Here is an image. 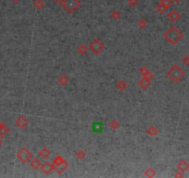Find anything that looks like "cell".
Returning <instances> with one entry per match:
<instances>
[{
	"label": "cell",
	"mask_w": 189,
	"mask_h": 178,
	"mask_svg": "<svg viewBox=\"0 0 189 178\" xmlns=\"http://www.w3.org/2000/svg\"><path fill=\"white\" fill-rule=\"evenodd\" d=\"M164 38L168 43H170L172 46H175L176 44H178L182 40L183 33L179 28L172 26L164 33Z\"/></svg>",
	"instance_id": "1"
},
{
	"label": "cell",
	"mask_w": 189,
	"mask_h": 178,
	"mask_svg": "<svg viewBox=\"0 0 189 178\" xmlns=\"http://www.w3.org/2000/svg\"><path fill=\"white\" fill-rule=\"evenodd\" d=\"M184 74H185L184 72L176 64L172 65L170 68V70L167 72V76L173 83H179L180 81H182L183 76H184Z\"/></svg>",
	"instance_id": "2"
},
{
	"label": "cell",
	"mask_w": 189,
	"mask_h": 178,
	"mask_svg": "<svg viewBox=\"0 0 189 178\" xmlns=\"http://www.w3.org/2000/svg\"><path fill=\"white\" fill-rule=\"evenodd\" d=\"M60 4L62 8L69 13H74L81 6L80 0H61Z\"/></svg>",
	"instance_id": "3"
},
{
	"label": "cell",
	"mask_w": 189,
	"mask_h": 178,
	"mask_svg": "<svg viewBox=\"0 0 189 178\" xmlns=\"http://www.w3.org/2000/svg\"><path fill=\"white\" fill-rule=\"evenodd\" d=\"M89 49H90V51L94 55H99V54H101L104 51L105 44L98 38H95L89 44Z\"/></svg>",
	"instance_id": "4"
},
{
	"label": "cell",
	"mask_w": 189,
	"mask_h": 178,
	"mask_svg": "<svg viewBox=\"0 0 189 178\" xmlns=\"http://www.w3.org/2000/svg\"><path fill=\"white\" fill-rule=\"evenodd\" d=\"M32 152L29 150V149H27L26 148H22V149H21L19 151H18V153H17V158H18V160L21 162V163H23V164H26L27 162H29L32 159Z\"/></svg>",
	"instance_id": "5"
},
{
	"label": "cell",
	"mask_w": 189,
	"mask_h": 178,
	"mask_svg": "<svg viewBox=\"0 0 189 178\" xmlns=\"http://www.w3.org/2000/svg\"><path fill=\"white\" fill-rule=\"evenodd\" d=\"M173 1L172 0H161L159 2V4L157 5L156 9L160 13H164L168 9L171 8V6L172 5Z\"/></svg>",
	"instance_id": "6"
},
{
	"label": "cell",
	"mask_w": 189,
	"mask_h": 178,
	"mask_svg": "<svg viewBox=\"0 0 189 178\" xmlns=\"http://www.w3.org/2000/svg\"><path fill=\"white\" fill-rule=\"evenodd\" d=\"M54 170H56V166L54 165V163L52 162H49V161H46V162H44L43 164H42V166H41V171L45 173V174H47V175H48V174H50Z\"/></svg>",
	"instance_id": "7"
},
{
	"label": "cell",
	"mask_w": 189,
	"mask_h": 178,
	"mask_svg": "<svg viewBox=\"0 0 189 178\" xmlns=\"http://www.w3.org/2000/svg\"><path fill=\"white\" fill-rule=\"evenodd\" d=\"M15 124L17 125V127H19L20 129H24L28 126L29 124V121L26 117L24 116H19L16 121H15Z\"/></svg>",
	"instance_id": "8"
},
{
	"label": "cell",
	"mask_w": 189,
	"mask_h": 178,
	"mask_svg": "<svg viewBox=\"0 0 189 178\" xmlns=\"http://www.w3.org/2000/svg\"><path fill=\"white\" fill-rule=\"evenodd\" d=\"M168 19L172 21V22H176L177 21H179L181 19V14L175 10H172L169 14H168Z\"/></svg>",
	"instance_id": "9"
},
{
	"label": "cell",
	"mask_w": 189,
	"mask_h": 178,
	"mask_svg": "<svg viewBox=\"0 0 189 178\" xmlns=\"http://www.w3.org/2000/svg\"><path fill=\"white\" fill-rule=\"evenodd\" d=\"M150 82H151V80H148L145 77H143L142 79H140L137 82V84L142 89V90H146V89L150 86V83H151Z\"/></svg>",
	"instance_id": "10"
},
{
	"label": "cell",
	"mask_w": 189,
	"mask_h": 178,
	"mask_svg": "<svg viewBox=\"0 0 189 178\" xmlns=\"http://www.w3.org/2000/svg\"><path fill=\"white\" fill-rule=\"evenodd\" d=\"M38 155H39V157H41V158H43V159H45V160H47V159L50 157L51 152H50V150H49L47 147H43V148L38 151Z\"/></svg>",
	"instance_id": "11"
},
{
	"label": "cell",
	"mask_w": 189,
	"mask_h": 178,
	"mask_svg": "<svg viewBox=\"0 0 189 178\" xmlns=\"http://www.w3.org/2000/svg\"><path fill=\"white\" fill-rule=\"evenodd\" d=\"M10 129L4 122H0V137H5L9 133Z\"/></svg>",
	"instance_id": "12"
},
{
	"label": "cell",
	"mask_w": 189,
	"mask_h": 178,
	"mask_svg": "<svg viewBox=\"0 0 189 178\" xmlns=\"http://www.w3.org/2000/svg\"><path fill=\"white\" fill-rule=\"evenodd\" d=\"M30 165L32 169L34 170H37V169H40L41 166H42V163L40 161V160L38 158H32L31 161H30Z\"/></svg>",
	"instance_id": "13"
},
{
	"label": "cell",
	"mask_w": 189,
	"mask_h": 178,
	"mask_svg": "<svg viewBox=\"0 0 189 178\" xmlns=\"http://www.w3.org/2000/svg\"><path fill=\"white\" fill-rule=\"evenodd\" d=\"M146 133L149 137H156V136H158V134H159V130L156 126H149L146 129Z\"/></svg>",
	"instance_id": "14"
},
{
	"label": "cell",
	"mask_w": 189,
	"mask_h": 178,
	"mask_svg": "<svg viewBox=\"0 0 189 178\" xmlns=\"http://www.w3.org/2000/svg\"><path fill=\"white\" fill-rule=\"evenodd\" d=\"M177 168H178V170H180L182 172H185V171L189 168V164H188L184 160H182V161H180L178 162Z\"/></svg>",
	"instance_id": "15"
},
{
	"label": "cell",
	"mask_w": 189,
	"mask_h": 178,
	"mask_svg": "<svg viewBox=\"0 0 189 178\" xmlns=\"http://www.w3.org/2000/svg\"><path fill=\"white\" fill-rule=\"evenodd\" d=\"M65 160L61 157V156H58V157H56L54 160H53V163H54V165L56 166V169H57V167L59 168V167H60V166H62L64 163H65Z\"/></svg>",
	"instance_id": "16"
},
{
	"label": "cell",
	"mask_w": 189,
	"mask_h": 178,
	"mask_svg": "<svg viewBox=\"0 0 189 178\" xmlns=\"http://www.w3.org/2000/svg\"><path fill=\"white\" fill-rule=\"evenodd\" d=\"M127 83L123 80H120L117 83H116V87L119 89L120 91H124L125 89L127 88Z\"/></svg>",
	"instance_id": "17"
},
{
	"label": "cell",
	"mask_w": 189,
	"mask_h": 178,
	"mask_svg": "<svg viewBox=\"0 0 189 178\" xmlns=\"http://www.w3.org/2000/svg\"><path fill=\"white\" fill-rule=\"evenodd\" d=\"M85 155H86L85 151L82 149H78L76 152H75V157H76V159H78V160H84L85 158Z\"/></svg>",
	"instance_id": "18"
},
{
	"label": "cell",
	"mask_w": 189,
	"mask_h": 178,
	"mask_svg": "<svg viewBox=\"0 0 189 178\" xmlns=\"http://www.w3.org/2000/svg\"><path fill=\"white\" fill-rule=\"evenodd\" d=\"M121 17V12L118 10H113L111 12H110V18L115 20V21H118Z\"/></svg>",
	"instance_id": "19"
},
{
	"label": "cell",
	"mask_w": 189,
	"mask_h": 178,
	"mask_svg": "<svg viewBox=\"0 0 189 178\" xmlns=\"http://www.w3.org/2000/svg\"><path fill=\"white\" fill-rule=\"evenodd\" d=\"M145 175L147 177H154L156 175V171L153 168H148L145 171Z\"/></svg>",
	"instance_id": "20"
},
{
	"label": "cell",
	"mask_w": 189,
	"mask_h": 178,
	"mask_svg": "<svg viewBox=\"0 0 189 178\" xmlns=\"http://www.w3.org/2000/svg\"><path fill=\"white\" fill-rule=\"evenodd\" d=\"M59 83L61 85H67L69 83V78L66 75H60L59 77Z\"/></svg>",
	"instance_id": "21"
},
{
	"label": "cell",
	"mask_w": 189,
	"mask_h": 178,
	"mask_svg": "<svg viewBox=\"0 0 189 178\" xmlns=\"http://www.w3.org/2000/svg\"><path fill=\"white\" fill-rule=\"evenodd\" d=\"M87 51V48L85 47V44H79L78 48H77V52L81 55H85Z\"/></svg>",
	"instance_id": "22"
},
{
	"label": "cell",
	"mask_w": 189,
	"mask_h": 178,
	"mask_svg": "<svg viewBox=\"0 0 189 178\" xmlns=\"http://www.w3.org/2000/svg\"><path fill=\"white\" fill-rule=\"evenodd\" d=\"M33 5H34V7H35L37 10H41V9L44 8L45 3L43 2V0H34Z\"/></svg>",
	"instance_id": "23"
},
{
	"label": "cell",
	"mask_w": 189,
	"mask_h": 178,
	"mask_svg": "<svg viewBox=\"0 0 189 178\" xmlns=\"http://www.w3.org/2000/svg\"><path fill=\"white\" fill-rule=\"evenodd\" d=\"M137 24H138V27L139 28H141V29H145L146 26H147V21H146V20H145V19H140L138 21H137Z\"/></svg>",
	"instance_id": "24"
},
{
	"label": "cell",
	"mask_w": 189,
	"mask_h": 178,
	"mask_svg": "<svg viewBox=\"0 0 189 178\" xmlns=\"http://www.w3.org/2000/svg\"><path fill=\"white\" fill-rule=\"evenodd\" d=\"M119 126H120V124H119V122H118L116 120H112V121L109 122V127H110L112 130H116V129H118Z\"/></svg>",
	"instance_id": "25"
},
{
	"label": "cell",
	"mask_w": 189,
	"mask_h": 178,
	"mask_svg": "<svg viewBox=\"0 0 189 178\" xmlns=\"http://www.w3.org/2000/svg\"><path fill=\"white\" fill-rule=\"evenodd\" d=\"M127 3L131 8H134L139 3V0H127Z\"/></svg>",
	"instance_id": "26"
},
{
	"label": "cell",
	"mask_w": 189,
	"mask_h": 178,
	"mask_svg": "<svg viewBox=\"0 0 189 178\" xmlns=\"http://www.w3.org/2000/svg\"><path fill=\"white\" fill-rule=\"evenodd\" d=\"M139 72L144 76V75H146V73H148L149 72V70L147 69V67H146V66H143V67H141L140 69H139Z\"/></svg>",
	"instance_id": "27"
},
{
	"label": "cell",
	"mask_w": 189,
	"mask_h": 178,
	"mask_svg": "<svg viewBox=\"0 0 189 178\" xmlns=\"http://www.w3.org/2000/svg\"><path fill=\"white\" fill-rule=\"evenodd\" d=\"M183 62L186 65L189 64V57L188 56H185L184 58H183Z\"/></svg>",
	"instance_id": "28"
},
{
	"label": "cell",
	"mask_w": 189,
	"mask_h": 178,
	"mask_svg": "<svg viewBox=\"0 0 189 178\" xmlns=\"http://www.w3.org/2000/svg\"><path fill=\"white\" fill-rule=\"evenodd\" d=\"M2 144H3V141H2L1 137H0V147H1V146H2Z\"/></svg>",
	"instance_id": "29"
},
{
	"label": "cell",
	"mask_w": 189,
	"mask_h": 178,
	"mask_svg": "<svg viewBox=\"0 0 189 178\" xmlns=\"http://www.w3.org/2000/svg\"><path fill=\"white\" fill-rule=\"evenodd\" d=\"M172 1H173V2H180L181 0H172Z\"/></svg>",
	"instance_id": "30"
},
{
	"label": "cell",
	"mask_w": 189,
	"mask_h": 178,
	"mask_svg": "<svg viewBox=\"0 0 189 178\" xmlns=\"http://www.w3.org/2000/svg\"><path fill=\"white\" fill-rule=\"evenodd\" d=\"M54 1H56V2H59V3H60L61 0H54Z\"/></svg>",
	"instance_id": "31"
},
{
	"label": "cell",
	"mask_w": 189,
	"mask_h": 178,
	"mask_svg": "<svg viewBox=\"0 0 189 178\" xmlns=\"http://www.w3.org/2000/svg\"><path fill=\"white\" fill-rule=\"evenodd\" d=\"M13 2H18V1H20V0H12Z\"/></svg>",
	"instance_id": "32"
}]
</instances>
